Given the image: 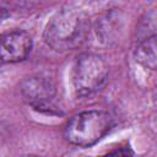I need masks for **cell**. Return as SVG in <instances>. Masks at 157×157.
<instances>
[{
  "label": "cell",
  "instance_id": "2",
  "mask_svg": "<svg viewBox=\"0 0 157 157\" xmlns=\"http://www.w3.org/2000/svg\"><path fill=\"white\" fill-rule=\"evenodd\" d=\"M113 126L108 112L91 109L74 115L64 128V137L71 145L88 147L104 137Z\"/></svg>",
  "mask_w": 157,
  "mask_h": 157
},
{
  "label": "cell",
  "instance_id": "7",
  "mask_svg": "<svg viewBox=\"0 0 157 157\" xmlns=\"http://www.w3.org/2000/svg\"><path fill=\"white\" fill-rule=\"evenodd\" d=\"M134 56L141 66L157 71V34L139 40Z\"/></svg>",
  "mask_w": 157,
  "mask_h": 157
},
{
  "label": "cell",
  "instance_id": "10",
  "mask_svg": "<svg viewBox=\"0 0 157 157\" xmlns=\"http://www.w3.org/2000/svg\"><path fill=\"white\" fill-rule=\"evenodd\" d=\"M108 153H109V155H124V156H126V155H132L134 152H132L131 150H129L128 147H125V150L118 148V150H114V151H109Z\"/></svg>",
  "mask_w": 157,
  "mask_h": 157
},
{
  "label": "cell",
  "instance_id": "5",
  "mask_svg": "<svg viewBox=\"0 0 157 157\" xmlns=\"http://www.w3.org/2000/svg\"><path fill=\"white\" fill-rule=\"evenodd\" d=\"M31 36L20 29L6 32L1 36V61L2 63H18L25 60L32 50Z\"/></svg>",
  "mask_w": 157,
  "mask_h": 157
},
{
  "label": "cell",
  "instance_id": "1",
  "mask_svg": "<svg viewBox=\"0 0 157 157\" xmlns=\"http://www.w3.org/2000/svg\"><path fill=\"white\" fill-rule=\"evenodd\" d=\"M90 20L78 9H64L56 12L47 23L43 38L48 47L56 52L80 48L88 38Z\"/></svg>",
  "mask_w": 157,
  "mask_h": 157
},
{
  "label": "cell",
  "instance_id": "9",
  "mask_svg": "<svg viewBox=\"0 0 157 157\" xmlns=\"http://www.w3.org/2000/svg\"><path fill=\"white\" fill-rule=\"evenodd\" d=\"M9 2V7L10 6H13V7H32L34 6L38 1L40 0H2V4L4 2Z\"/></svg>",
  "mask_w": 157,
  "mask_h": 157
},
{
  "label": "cell",
  "instance_id": "3",
  "mask_svg": "<svg viewBox=\"0 0 157 157\" xmlns=\"http://www.w3.org/2000/svg\"><path fill=\"white\" fill-rule=\"evenodd\" d=\"M109 67L98 54L83 53L77 56L72 70V85L78 97L91 96L107 83Z\"/></svg>",
  "mask_w": 157,
  "mask_h": 157
},
{
  "label": "cell",
  "instance_id": "6",
  "mask_svg": "<svg viewBox=\"0 0 157 157\" xmlns=\"http://www.w3.org/2000/svg\"><path fill=\"white\" fill-rule=\"evenodd\" d=\"M96 32L99 39L107 44H112L118 40L123 32L121 13L117 10H112L97 20Z\"/></svg>",
  "mask_w": 157,
  "mask_h": 157
},
{
  "label": "cell",
  "instance_id": "4",
  "mask_svg": "<svg viewBox=\"0 0 157 157\" xmlns=\"http://www.w3.org/2000/svg\"><path fill=\"white\" fill-rule=\"evenodd\" d=\"M20 92L23 101L37 110H55L56 88L52 80L44 76H31L20 85Z\"/></svg>",
  "mask_w": 157,
  "mask_h": 157
},
{
  "label": "cell",
  "instance_id": "8",
  "mask_svg": "<svg viewBox=\"0 0 157 157\" xmlns=\"http://www.w3.org/2000/svg\"><path fill=\"white\" fill-rule=\"evenodd\" d=\"M156 34H157V9H153L146 12L140 18L136 27V38L139 42Z\"/></svg>",
  "mask_w": 157,
  "mask_h": 157
}]
</instances>
